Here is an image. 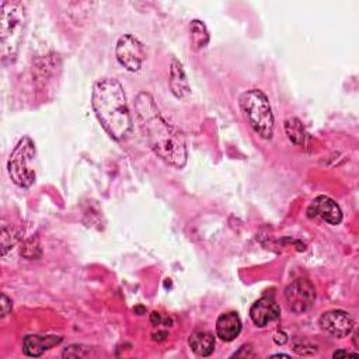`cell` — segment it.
<instances>
[{
  "instance_id": "d6986e66",
  "label": "cell",
  "mask_w": 359,
  "mask_h": 359,
  "mask_svg": "<svg viewBox=\"0 0 359 359\" xmlns=\"http://www.w3.org/2000/svg\"><path fill=\"white\" fill-rule=\"evenodd\" d=\"M273 341H275L278 345H283V344L287 341V337H286L285 332L278 331V332L275 334V337H273Z\"/></svg>"
},
{
  "instance_id": "8992f818",
  "label": "cell",
  "mask_w": 359,
  "mask_h": 359,
  "mask_svg": "<svg viewBox=\"0 0 359 359\" xmlns=\"http://www.w3.org/2000/svg\"><path fill=\"white\" fill-rule=\"evenodd\" d=\"M115 56L118 62L129 72H137L146 57L142 42L132 34L119 36L115 46Z\"/></svg>"
},
{
  "instance_id": "e0dca14e",
  "label": "cell",
  "mask_w": 359,
  "mask_h": 359,
  "mask_svg": "<svg viewBox=\"0 0 359 359\" xmlns=\"http://www.w3.org/2000/svg\"><path fill=\"white\" fill-rule=\"evenodd\" d=\"M91 352H90V348L87 346H83V345H69L65 348L62 356L63 358H84V356H88Z\"/></svg>"
},
{
  "instance_id": "7a4b0ae2",
  "label": "cell",
  "mask_w": 359,
  "mask_h": 359,
  "mask_svg": "<svg viewBox=\"0 0 359 359\" xmlns=\"http://www.w3.org/2000/svg\"><path fill=\"white\" fill-rule=\"evenodd\" d=\"M93 109L101 126L115 140H121L132 130V118L122 84L114 77H104L94 83L91 95Z\"/></svg>"
},
{
  "instance_id": "3957f363",
  "label": "cell",
  "mask_w": 359,
  "mask_h": 359,
  "mask_svg": "<svg viewBox=\"0 0 359 359\" xmlns=\"http://www.w3.org/2000/svg\"><path fill=\"white\" fill-rule=\"evenodd\" d=\"M25 25L27 13L22 3L3 1L0 7V52L3 63L15 59Z\"/></svg>"
},
{
  "instance_id": "5bb4252c",
  "label": "cell",
  "mask_w": 359,
  "mask_h": 359,
  "mask_svg": "<svg viewBox=\"0 0 359 359\" xmlns=\"http://www.w3.org/2000/svg\"><path fill=\"white\" fill-rule=\"evenodd\" d=\"M188 344L198 356H209L215 349V337L208 331H195L191 334Z\"/></svg>"
},
{
  "instance_id": "603a6c76",
  "label": "cell",
  "mask_w": 359,
  "mask_h": 359,
  "mask_svg": "<svg viewBox=\"0 0 359 359\" xmlns=\"http://www.w3.org/2000/svg\"><path fill=\"white\" fill-rule=\"evenodd\" d=\"M273 358H278V356H283V358H289V355L287 353H273L272 355Z\"/></svg>"
},
{
  "instance_id": "8fae6325",
  "label": "cell",
  "mask_w": 359,
  "mask_h": 359,
  "mask_svg": "<svg viewBox=\"0 0 359 359\" xmlns=\"http://www.w3.org/2000/svg\"><path fill=\"white\" fill-rule=\"evenodd\" d=\"M62 342V337L59 335H25L22 341V351L27 356L38 358L45 351Z\"/></svg>"
},
{
  "instance_id": "7402d4cb",
  "label": "cell",
  "mask_w": 359,
  "mask_h": 359,
  "mask_svg": "<svg viewBox=\"0 0 359 359\" xmlns=\"http://www.w3.org/2000/svg\"><path fill=\"white\" fill-rule=\"evenodd\" d=\"M165 332H158V334H153V339H157V341H161L165 338Z\"/></svg>"
},
{
  "instance_id": "4fadbf2b",
  "label": "cell",
  "mask_w": 359,
  "mask_h": 359,
  "mask_svg": "<svg viewBox=\"0 0 359 359\" xmlns=\"http://www.w3.org/2000/svg\"><path fill=\"white\" fill-rule=\"evenodd\" d=\"M168 83H170V90H171V93H172L177 98H185V97L191 93L189 83H188L187 74H185V72H184L182 63H181L177 57H172V59H171Z\"/></svg>"
},
{
  "instance_id": "44dd1931",
  "label": "cell",
  "mask_w": 359,
  "mask_h": 359,
  "mask_svg": "<svg viewBox=\"0 0 359 359\" xmlns=\"http://www.w3.org/2000/svg\"><path fill=\"white\" fill-rule=\"evenodd\" d=\"M150 321H151V324H154V325H158L160 323H161V316L158 314V313H151L150 314Z\"/></svg>"
},
{
  "instance_id": "30bf717a",
  "label": "cell",
  "mask_w": 359,
  "mask_h": 359,
  "mask_svg": "<svg viewBox=\"0 0 359 359\" xmlns=\"http://www.w3.org/2000/svg\"><path fill=\"white\" fill-rule=\"evenodd\" d=\"M250 317L257 327H266L269 323L279 320L280 307L272 297L264 296L252 303Z\"/></svg>"
},
{
  "instance_id": "277c9868",
  "label": "cell",
  "mask_w": 359,
  "mask_h": 359,
  "mask_svg": "<svg viewBox=\"0 0 359 359\" xmlns=\"http://www.w3.org/2000/svg\"><path fill=\"white\" fill-rule=\"evenodd\" d=\"M238 102L252 130L262 139H272L275 118L268 97L258 88H250L240 95Z\"/></svg>"
},
{
  "instance_id": "ffe728a7",
  "label": "cell",
  "mask_w": 359,
  "mask_h": 359,
  "mask_svg": "<svg viewBox=\"0 0 359 359\" xmlns=\"http://www.w3.org/2000/svg\"><path fill=\"white\" fill-rule=\"evenodd\" d=\"M342 356H358L356 352H349V351H345V349H339V351H335L332 353V358H342Z\"/></svg>"
},
{
  "instance_id": "cb8c5ba5",
  "label": "cell",
  "mask_w": 359,
  "mask_h": 359,
  "mask_svg": "<svg viewBox=\"0 0 359 359\" xmlns=\"http://www.w3.org/2000/svg\"><path fill=\"white\" fill-rule=\"evenodd\" d=\"M143 311H144V309H143V307H136V309H135V313H139V314H142Z\"/></svg>"
},
{
  "instance_id": "9a60e30c",
  "label": "cell",
  "mask_w": 359,
  "mask_h": 359,
  "mask_svg": "<svg viewBox=\"0 0 359 359\" xmlns=\"http://www.w3.org/2000/svg\"><path fill=\"white\" fill-rule=\"evenodd\" d=\"M189 38L194 50H199L209 43V32L201 20H192L189 24Z\"/></svg>"
},
{
  "instance_id": "2e32d148",
  "label": "cell",
  "mask_w": 359,
  "mask_h": 359,
  "mask_svg": "<svg viewBox=\"0 0 359 359\" xmlns=\"http://www.w3.org/2000/svg\"><path fill=\"white\" fill-rule=\"evenodd\" d=\"M285 132L289 137V140L294 144H303L306 139V130L300 119L297 118H287L285 121Z\"/></svg>"
},
{
  "instance_id": "ba28073f",
  "label": "cell",
  "mask_w": 359,
  "mask_h": 359,
  "mask_svg": "<svg viewBox=\"0 0 359 359\" xmlns=\"http://www.w3.org/2000/svg\"><path fill=\"white\" fill-rule=\"evenodd\" d=\"M318 323L324 331H327L328 334L337 338H344L349 335L353 330L352 317L346 311L339 309H334L323 313Z\"/></svg>"
},
{
  "instance_id": "ac0fdd59",
  "label": "cell",
  "mask_w": 359,
  "mask_h": 359,
  "mask_svg": "<svg viewBox=\"0 0 359 359\" xmlns=\"http://www.w3.org/2000/svg\"><path fill=\"white\" fill-rule=\"evenodd\" d=\"M0 304H1V317H6L8 314V311L11 310V306H13L11 300L6 296V293H1Z\"/></svg>"
},
{
  "instance_id": "52a82bcc",
  "label": "cell",
  "mask_w": 359,
  "mask_h": 359,
  "mask_svg": "<svg viewBox=\"0 0 359 359\" xmlns=\"http://www.w3.org/2000/svg\"><path fill=\"white\" fill-rule=\"evenodd\" d=\"M285 299L289 309L296 313L302 314L311 309L316 300V289L313 283L307 279H296L285 289Z\"/></svg>"
},
{
  "instance_id": "6da1fadb",
  "label": "cell",
  "mask_w": 359,
  "mask_h": 359,
  "mask_svg": "<svg viewBox=\"0 0 359 359\" xmlns=\"http://www.w3.org/2000/svg\"><path fill=\"white\" fill-rule=\"evenodd\" d=\"M135 108L140 128L151 150L167 164L182 168L188 157L182 132L163 116L149 93L137 94Z\"/></svg>"
},
{
  "instance_id": "5b68a950",
  "label": "cell",
  "mask_w": 359,
  "mask_h": 359,
  "mask_svg": "<svg viewBox=\"0 0 359 359\" xmlns=\"http://www.w3.org/2000/svg\"><path fill=\"white\" fill-rule=\"evenodd\" d=\"M35 157V144L24 136L18 140L7 160V172L10 180L20 188H29L35 181V171L31 161Z\"/></svg>"
},
{
  "instance_id": "7c38bea8",
  "label": "cell",
  "mask_w": 359,
  "mask_h": 359,
  "mask_svg": "<svg viewBox=\"0 0 359 359\" xmlns=\"http://www.w3.org/2000/svg\"><path fill=\"white\" fill-rule=\"evenodd\" d=\"M241 332V320L236 311H227L217 317L216 320V335L224 341L230 342L236 339Z\"/></svg>"
},
{
  "instance_id": "9c48e42d",
  "label": "cell",
  "mask_w": 359,
  "mask_h": 359,
  "mask_svg": "<svg viewBox=\"0 0 359 359\" xmlns=\"http://www.w3.org/2000/svg\"><path fill=\"white\" fill-rule=\"evenodd\" d=\"M307 216L310 219L318 217L332 226L339 224L342 220V210L339 205L325 195L316 196L307 208Z\"/></svg>"
}]
</instances>
